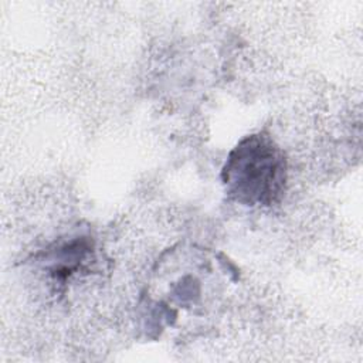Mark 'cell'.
I'll use <instances>...</instances> for the list:
<instances>
[{"mask_svg": "<svg viewBox=\"0 0 363 363\" xmlns=\"http://www.w3.org/2000/svg\"><path fill=\"white\" fill-rule=\"evenodd\" d=\"M285 159L267 136H250L230 155L224 169V183L237 200L271 204L285 184Z\"/></svg>", "mask_w": 363, "mask_h": 363, "instance_id": "obj_1", "label": "cell"}]
</instances>
